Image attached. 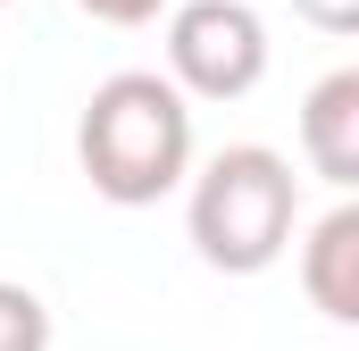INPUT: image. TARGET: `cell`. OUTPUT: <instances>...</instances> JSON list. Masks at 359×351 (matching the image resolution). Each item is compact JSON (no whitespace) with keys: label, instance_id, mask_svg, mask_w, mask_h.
I'll return each mask as SVG.
<instances>
[{"label":"cell","instance_id":"1","mask_svg":"<svg viewBox=\"0 0 359 351\" xmlns=\"http://www.w3.org/2000/svg\"><path fill=\"white\" fill-rule=\"evenodd\" d=\"M76 159L92 192L117 209H151L192 176V100L159 67H117L109 84H92L84 126H76Z\"/></svg>","mask_w":359,"mask_h":351},{"label":"cell","instance_id":"2","mask_svg":"<svg viewBox=\"0 0 359 351\" xmlns=\"http://www.w3.org/2000/svg\"><path fill=\"white\" fill-rule=\"evenodd\" d=\"M184 226H192V251L217 276H259V267L284 260V243L301 226V176L268 143H226L192 176Z\"/></svg>","mask_w":359,"mask_h":351},{"label":"cell","instance_id":"3","mask_svg":"<svg viewBox=\"0 0 359 351\" xmlns=\"http://www.w3.org/2000/svg\"><path fill=\"white\" fill-rule=\"evenodd\" d=\"M268 76V25L251 0H176L168 8V84L184 100H243Z\"/></svg>","mask_w":359,"mask_h":351},{"label":"cell","instance_id":"4","mask_svg":"<svg viewBox=\"0 0 359 351\" xmlns=\"http://www.w3.org/2000/svg\"><path fill=\"white\" fill-rule=\"evenodd\" d=\"M301 159L334 192L359 184V67H334L326 84H309V100H301Z\"/></svg>","mask_w":359,"mask_h":351},{"label":"cell","instance_id":"5","mask_svg":"<svg viewBox=\"0 0 359 351\" xmlns=\"http://www.w3.org/2000/svg\"><path fill=\"white\" fill-rule=\"evenodd\" d=\"M301 293L334 326H359V209L351 201H334L309 226V243H301Z\"/></svg>","mask_w":359,"mask_h":351},{"label":"cell","instance_id":"6","mask_svg":"<svg viewBox=\"0 0 359 351\" xmlns=\"http://www.w3.org/2000/svg\"><path fill=\"white\" fill-rule=\"evenodd\" d=\"M0 351H50V310L25 284H0Z\"/></svg>","mask_w":359,"mask_h":351},{"label":"cell","instance_id":"7","mask_svg":"<svg viewBox=\"0 0 359 351\" xmlns=\"http://www.w3.org/2000/svg\"><path fill=\"white\" fill-rule=\"evenodd\" d=\"M76 8H84V17H100V25H151L168 0H76Z\"/></svg>","mask_w":359,"mask_h":351},{"label":"cell","instance_id":"8","mask_svg":"<svg viewBox=\"0 0 359 351\" xmlns=\"http://www.w3.org/2000/svg\"><path fill=\"white\" fill-rule=\"evenodd\" d=\"M318 34H359V0H292Z\"/></svg>","mask_w":359,"mask_h":351},{"label":"cell","instance_id":"9","mask_svg":"<svg viewBox=\"0 0 359 351\" xmlns=\"http://www.w3.org/2000/svg\"><path fill=\"white\" fill-rule=\"evenodd\" d=\"M0 8H8V0H0Z\"/></svg>","mask_w":359,"mask_h":351}]
</instances>
